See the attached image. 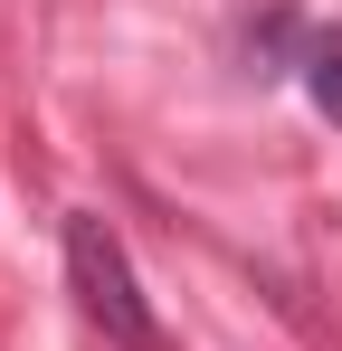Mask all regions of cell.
<instances>
[{"instance_id":"6da1fadb","label":"cell","mask_w":342,"mask_h":351,"mask_svg":"<svg viewBox=\"0 0 342 351\" xmlns=\"http://www.w3.org/2000/svg\"><path fill=\"white\" fill-rule=\"evenodd\" d=\"M67 285H76V313L114 351H162V323H152V304L133 285V256L95 209H67Z\"/></svg>"},{"instance_id":"7a4b0ae2","label":"cell","mask_w":342,"mask_h":351,"mask_svg":"<svg viewBox=\"0 0 342 351\" xmlns=\"http://www.w3.org/2000/svg\"><path fill=\"white\" fill-rule=\"evenodd\" d=\"M304 95H314V105H323V114L342 123V19L304 38Z\"/></svg>"}]
</instances>
